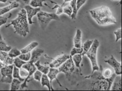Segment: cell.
I'll return each instance as SVG.
<instances>
[{
  "label": "cell",
  "instance_id": "cell-42",
  "mask_svg": "<svg viewBox=\"0 0 122 91\" xmlns=\"http://www.w3.org/2000/svg\"><path fill=\"white\" fill-rule=\"evenodd\" d=\"M7 1H8V0H0V2L2 3H6Z\"/></svg>",
  "mask_w": 122,
  "mask_h": 91
},
{
  "label": "cell",
  "instance_id": "cell-3",
  "mask_svg": "<svg viewBox=\"0 0 122 91\" xmlns=\"http://www.w3.org/2000/svg\"><path fill=\"white\" fill-rule=\"evenodd\" d=\"M90 76L92 83L90 90H110L113 80L117 75L113 73L109 78H104L102 73L94 72Z\"/></svg>",
  "mask_w": 122,
  "mask_h": 91
},
{
  "label": "cell",
  "instance_id": "cell-19",
  "mask_svg": "<svg viewBox=\"0 0 122 91\" xmlns=\"http://www.w3.org/2000/svg\"><path fill=\"white\" fill-rule=\"evenodd\" d=\"M40 82H41V83L42 87L46 86L48 87V88L49 91H51V90L52 91L54 90L53 88H52V87L51 86V85L50 84L49 79L48 78V76L47 75V74H43Z\"/></svg>",
  "mask_w": 122,
  "mask_h": 91
},
{
  "label": "cell",
  "instance_id": "cell-5",
  "mask_svg": "<svg viewBox=\"0 0 122 91\" xmlns=\"http://www.w3.org/2000/svg\"><path fill=\"white\" fill-rule=\"evenodd\" d=\"M37 15L40 26L43 30H45L48 24L52 20L60 21L58 16L55 13H48L40 11Z\"/></svg>",
  "mask_w": 122,
  "mask_h": 91
},
{
  "label": "cell",
  "instance_id": "cell-36",
  "mask_svg": "<svg viewBox=\"0 0 122 91\" xmlns=\"http://www.w3.org/2000/svg\"><path fill=\"white\" fill-rule=\"evenodd\" d=\"M114 34L116 36L115 42H117L119 39H122V28H119L118 30H115L114 32Z\"/></svg>",
  "mask_w": 122,
  "mask_h": 91
},
{
  "label": "cell",
  "instance_id": "cell-29",
  "mask_svg": "<svg viewBox=\"0 0 122 91\" xmlns=\"http://www.w3.org/2000/svg\"><path fill=\"white\" fill-rule=\"evenodd\" d=\"M112 70L110 69H106L102 71V75L104 78H109L112 77L113 74Z\"/></svg>",
  "mask_w": 122,
  "mask_h": 91
},
{
  "label": "cell",
  "instance_id": "cell-38",
  "mask_svg": "<svg viewBox=\"0 0 122 91\" xmlns=\"http://www.w3.org/2000/svg\"><path fill=\"white\" fill-rule=\"evenodd\" d=\"M62 13H63V8L62 6L58 5L57 7V11L55 14L57 16H59V15H60Z\"/></svg>",
  "mask_w": 122,
  "mask_h": 91
},
{
  "label": "cell",
  "instance_id": "cell-2",
  "mask_svg": "<svg viewBox=\"0 0 122 91\" xmlns=\"http://www.w3.org/2000/svg\"><path fill=\"white\" fill-rule=\"evenodd\" d=\"M11 26H13L15 33L21 36L25 37L30 33L29 24L27 19L26 11L24 8L20 10V11L18 13L17 17L10 21L5 27L7 28Z\"/></svg>",
  "mask_w": 122,
  "mask_h": 91
},
{
  "label": "cell",
  "instance_id": "cell-1",
  "mask_svg": "<svg viewBox=\"0 0 122 91\" xmlns=\"http://www.w3.org/2000/svg\"><path fill=\"white\" fill-rule=\"evenodd\" d=\"M92 17L100 26L116 24L117 21L109 7L102 5L90 11Z\"/></svg>",
  "mask_w": 122,
  "mask_h": 91
},
{
  "label": "cell",
  "instance_id": "cell-31",
  "mask_svg": "<svg viewBox=\"0 0 122 91\" xmlns=\"http://www.w3.org/2000/svg\"><path fill=\"white\" fill-rule=\"evenodd\" d=\"M18 57L21 60L24 61H25L27 62L30 60L31 58V53H25V54H21Z\"/></svg>",
  "mask_w": 122,
  "mask_h": 91
},
{
  "label": "cell",
  "instance_id": "cell-8",
  "mask_svg": "<svg viewBox=\"0 0 122 91\" xmlns=\"http://www.w3.org/2000/svg\"><path fill=\"white\" fill-rule=\"evenodd\" d=\"M26 11V15L28 23L30 25H32L34 22L32 21V18L41 11L40 7L35 8L30 5H25L24 8Z\"/></svg>",
  "mask_w": 122,
  "mask_h": 91
},
{
  "label": "cell",
  "instance_id": "cell-32",
  "mask_svg": "<svg viewBox=\"0 0 122 91\" xmlns=\"http://www.w3.org/2000/svg\"><path fill=\"white\" fill-rule=\"evenodd\" d=\"M72 12H73V10L70 5H67L63 8V13L66 14L70 17H71V16L72 14Z\"/></svg>",
  "mask_w": 122,
  "mask_h": 91
},
{
  "label": "cell",
  "instance_id": "cell-34",
  "mask_svg": "<svg viewBox=\"0 0 122 91\" xmlns=\"http://www.w3.org/2000/svg\"><path fill=\"white\" fill-rule=\"evenodd\" d=\"M12 16V14L10 13L9 16H0V27L5 25L8 20Z\"/></svg>",
  "mask_w": 122,
  "mask_h": 91
},
{
  "label": "cell",
  "instance_id": "cell-7",
  "mask_svg": "<svg viewBox=\"0 0 122 91\" xmlns=\"http://www.w3.org/2000/svg\"><path fill=\"white\" fill-rule=\"evenodd\" d=\"M13 67V64L5 65L3 68L0 70V72L1 75L0 82L10 84L13 78L12 77Z\"/></svg>",
  "mask_w": 122,
  "mask_h": 91
},
{
  "label": "cell",
  "instance_id": "cell-11",
  "mask_svg": "<svg viewBox=\"0 0 122 91\" xmlns=\"http://www.w3.org/2000/svg\"><path fill=\"white\" fill-rule=\"evenodd\" d=\"M19 3L16 0L10 2V4L6 6L0 8V16L4 15L5 14L9 12L13 9L17 8L19 7Z\"/></svg>",
  "mask_w": 122,
  "mask_h": 91
},
{
  "label": "cell",
  "instance_id": "cell-41",
  "mask_svg": "<svg viewBox=\"0 0 122 91\" xmlns=\"http://www.w3.org/2000/svg\"><path fill=\"white\" fill-rule=\"evenodd\" d=\"M64 0V2H63V3L62 4V5H61L62 6V5L64 4L65 3H66L68 2H70V1H71V0Z\"/></svg>",
  "mask_w": 122,
  "mask_h": 91
},
{
  "label": "cell",
  "instance_id": "cell-18",
  "mask_svg": "<svg viewBox=\"0 0 122 91\" xmlns=\"http://www.w3.org/2000/svg\"><path fill=\"white\" fill-rule=\"evenodd\" d=\"M46 1H50L52 3H53L56 5L57 4L56 2H54L51 0H31L30 2V5L35 8L44 7V6L43 5V2Z\"/></svg>",
  "mask_w": 122,
  "mask_h": 91
},
{
  "label": "cell",
  "instance_id": "cell-13",
  "mask_svg": "<svg viewBox=\"0 0 122 91\" xmlns=\"http://www.w3.org/2000/svg\"><path fill=\"white\" fill-rule=\"evenodd\" d=\"M13 59L9 56L7 52L0 51V61L4 64L5 65L13 64Z\"/></svg>",
  "mask_w": 122,
  "mask_h": 91
},
{
  "label": "cell",
  "instance_id": "cell-35",
  "mask_svg": "<svg viewBox=\"0 0 122 91\" xmlns=\"http://www.w3.org/2000/svg\"><path fill=\"white\" fill-rule=\"evenodd\" d=\"M33 74H34V75H33L34 79L36 81L40 82L42 76L43 75L42 73H41L40 71H39V70H36L35 72H34Z\"/></svg>",
  "mask_w": 122,
  "mask_h": 91
},
{
  "label": "cell",
  "instance_id": "cell-28",
  "mask_svg": "<svg viewBox=\"0 0 122 91\" xmlns=\"http://www.w3.org/2000/svg\"><path fill=\"white\" fill-rule=\"evenodd\" d=\"M26 62L20 59L18 57H16L13 59V64L14 65L18 68L20 69L21 68L22 66L26 63Z\"/></svg>",
  "mask_w": 122,
  "mask_h": 91
},
{
  "label": "cell",
  "instance_id": "cell-22",
  "mask_svg": "<svg viewBox=\"0 0 122 91\" xmlns=\"http://www.w3.org/2000/svg\"><path fill=\"white\" fill-rule=\"evenodd\" d=\"M22 82L17 78H13V80L10 83V91H17L20 88V85Z\"/></svg>",
  "mask_w": 122,
  "mask_h": 91
},
{
  "label": "cell",
  "instance_id": "cell-39",
  "mask_svg": "<svg viewBox=\"0 0 122 91\" xmlns=\"http://www.w3.org/2000/svg\"><path fill=\"white\" fill-rule=\"evenodd\" d=\"M30 0H16V1L18 3L20 2L22 4L25 5L30 4Z\"/></svg>",
  "mask_w": 122,
  "mask_h": 91
},
{
  "label": "cell",
  "instance_id": "cell-27",
  "mask_svg": "<svg viewBox=\"0 0 122 91\" xmlns=\"http://www.w3.org/2000/svg\"><path fill=\"white\" fill-rule=\"evenodd\" d=\"M12 77H13V78H17L22 82H23L25 80V79L21 78L20 76L19 69L17 67L15 66L14 65L13 72H12Z\"/></svg>",
  "mask_w": 122,
  "mask_h": 91
},
{
  "label": "cell",
  "instance_id": "cell-9",
  "mask_svg": "<svg viewBox=\"0 0 122 91\" xmlns=\"http://www.w3.org/2000/svg\"><path fill=\"white\" fill-rule=\"evenodd\" d=\"M105 62L109 64L113 68L115 74L117 75H121L122 74V65L121 63L118 62L113 55H111L109 59L105 60Z\"/></svg>",
  "mask_w": 122,
  "mask_h": 91
},
{
  "label": "cell",
  "instance_id": "cell-17",
  "mask_svg": "<svg viewBox=\"0 0 122 91\" xmlns=\"http://www.w3.org/2000/svg\"><path fill=\"white\" fill-rule=\"evenodd\" d=\"M38 45H39L38 42L36 41H33L30 44H29L28 45H27L25 47L22 48L20 50V52L22 54L30 53L32 50H33Z\"/></svg>",
  "mask_w": 122,
  "mask_h": 91
},
{
  "label": "cell",
  "instance_id": "cell-33",
  "mask_svg": "<svg viewBox=\"0 0 122 91\" xmlns=\"http://www.w3.org/2000/svg\"><path fill=\"white\" fill-rule=\"evenodd\" d=\"M83 52V48L82 47L81 48H76L73 47L72 48V50L71 51V56H72L76 54H81Z\"/></svg>",
  "mask_w": 122,
  "mask_h": 91
},
{
  "label": "cell",
  "instance_id": "cell-6",
  "mask_svg": "<svg viewBox=\"0 0 122 91\" xmlns=\"http://www.w3.org/2000/svg\"><path fill=\"white\" fill-rule=\"evenodd\" d=\"M58 69L60 73L61 72L65 74L66 78L70 81L71 77L73 76V74L76 73L75 65L71 56L70 55V58L59 67Z\"/></svg>",
  "mask_w": 122,
  "mask_h": 91
},
{
  "label": "cell",
  "instance_id": "cell-24",
  "mask_svg": "<svg viewBox=\"0 0 122 91\" xmlns=\"http://www.w3.org/2000/svg\"><path fill=\"white\" fill-rule=\"evenodd\" d=\"M93 42V40H87L84 43H83V45H82V47L83 48V52L81 54L82 56L86 55L87 51L91 47Z\"/></svg>",
  "mask_w": 122,
  "mask_h": 91
},
{
  "label": "cell",
  "instance_id": "cell-12",
  "mask_svg": "<svg viewBox=\"0 0 122 91\" xmlns=\"http://www.w3.org/2000/svg\"><path fill=\"white\" fill-rule=\"evenodd\" d=\"M59 73H60V71L57 68H49V71H48V73L47 74V75L48 76V78L49 79L50 84L52 87V81L54 79L57 80V82L59 84V85L61 87L60 83L59 82L57 78V76Z\"/></svg>",
  "mask_w": 122,
  "mask_h": 91
},
{
  "label": "cell",
  "instance_id": "cell-10",
  "mask_svg": "<svg viewBox=\"0 0 122 91\" xmlns=\"http://www.w3.org/2000/svg\"><path fill=\"white\" fill-rule=\"evenodd\" d=\"M70 55L66 54H63L58 55L53 59L52 62L49 64V66L50 68L58 69L67 60L70 58Z\"/></svg>",
  "mask_w": 122,
  "mask_h": 91
},
{
  "label": "cell",
  "instance_id": "cell-15",
  "mask_svg": "<svg viewBox=\"0 0 122 91\" xmlns=\"http://www.w3.org/2000/svg\"><path fill=\"white\" fill-rule=\"evenodd\" d=\"M74 46L76 48H81L82 47V31L77 29L73 39Z\"/></svg>",
  "mask_w": 122,
  "mask_h": 91
},
{
  "label": "cell",
  "instance_id": "cell-23",
  "mask_svg": "<svg viewBox=\"0 0 122 91\" xmlns=\"http://www.w3.org/2000/svg\"><path fill=\"white\" fill-rule=\"evenodd\" d=\"M11 48V46L8 45L5 42L0 33V51L8 52Z\"/></svg>",
  "mask_w": 122,
  "mask_h": 91
},
{
  "label": "cell",
  "instance_id": "cell-40",
  "mask_svg": "<svg viewBox=\"0 0 122 91\" xmlns=\"http://www.w3.org/2000/svg\"><path fill=\"white\" fill-rule=\"evenodd\" d=\"M5 66V65L4 64H3L1 61H0V70H1L2 68H3Z\"/></svg>",
  "mask_w": 122,
  "mask_h": 91
},
{
  "label": "cell",
  "instance_id": "cell-21",
  "mask_svg": "<svg viewBox=\"0 0 122 91\" xmlns=\"http://www.w3.org/2000/svg\"><path fill=\"white\" fill-rule=\"evenodd\" d=\"M72 60L74 62L75 66L79 68L81 71V63L82 59V55L81 54H76L73 56H71Z\"/></svg>",
  "mask_w": 122,
  "mask_h": 91
},
{
  "label": "cell",
  "instance_id": "cell-4",
  "mask_svg": "<svg viewBox=\"0 0 122 91\" xmlns=\"http://www.w3.org/2000/svg\"><path fill=\"white\" fill-rule=\"evenodd\" d=\"M100 46V42L97 39H94L92 46L86 53V55L90 59L92 64V74L95 71L99 70V67L98 65L97 54V50Z\"/></svg>",
  "mask_w": 122,
  "mask_h": 91
},
{
  "label": "cell",
  "instance_id": "cell-43",
  "mask_svg": "<svg viewBox=\"0 0 122 91\" xmlns=\"http://www.w3.org/2000/svg\"></svg>",
  "mask_w": 122,
  "mask_h": 91
},
{
  "label": "cell",
  "instance_id": "cell-25",
  "mask_svg": "<svg viewBox=\"0 0 122 91\" xmlns=\"http://www.w3.org/2000/svg\"><path fill=\"white\" fill-rule=\"evenodd\" d=\"M76 0H72L70 1V5L73 10L72 14L71 17L72 20H75L76 19V16H77V14L78 12V11L77 10V7H76Z\"/></svg>",
  "mask_w": 122,
  "mask_h": 91
},
{
  "label": "cell",
  "instance_id": "cell-30",
  "mask_svg": "<svg viewBox=\"0 0 122 91\" xmlns=\"http://www.w3.org/2000/svg\"><path fill=\"white\" fill-rule=\"evenodd\" d=\"M19 73H20V77L21 78H24V79L28 78L29 75V71L23 67L19 69Z\"/></svg>",
  "mask_w": 122,
  "mask_h": 91
},
{
  "label": "cell",
  "instance_id": "cell-14",
  "mask_svg": "<svg viewBox=\"0 0 122 91\" xmlns=\"http://www.w3.org/2000/svg\"><path fill=\"white\" fill-rule=\"evenodd\" d=\"M44 50L41 48H35L31 54V58L30 61L35 64L39 60V57L44 53Z\"/></svg>",
  "mask_w": 122,
  "mask_h": 91
},
{
  "label": "cell",
  "instance_id": "cell-37",
  "mask_svg": "<svg viewBox=\"0 0 122 91\" xmlns=\"http://www.w3.org/2000/svg\"><path fill=\"white\" fill-rule=\"evenodd\" d=\"M87 0H76V7L77 10L78 11L79 9H80L85 4Z\"/></svg>",
  "mask_w": 122,
  "mask_h": 91
},
{
  "label": "cell",
  "instance_id": "cell-26",
  "mask_svg": "<svg viewBox=\"0 0 122 91\" xmlns=\"http://www.w3.org/2000/svg\"><path fill=\"white\" fill-rule=\"evenodd\" d=\"M8 54L11 58L14 59L19 56L21 54V53L20 52V50H19L17 48H11Z\"/></svg>",
  "mask_w": 122,
  "mask_h": 91
},
{
  "label": "cell",
  "instance_id": "cell-20",
  "mask_svg": "<svg viewBox=\"0 0 122 91\" xmlns=\"http://www.w3.org/2000/svg\"><path fill=\"white\" fill-rule=\"evenodd\" d=\"M34 64L36 67L37 70H39V71L42 73V74H47L48 73L50 67L41 65L40 64V61L39 60L36 61Z\"/></svg>",
  "mask_w": 122,
  "mask_h": 91
},
{
  "label": "cell",
  "instance_id": "cell-16",
  "mask_svg": "<svg viewBox=\"0 0 122 91\" xmlns=\"http://www.w3.org/2000/svg\"><path fill=\"white\" fill-rule=\"evenodd\" d=\"M111 90L112 91H121L122 90V82L121 77L120 75H116L113 80Z\"/></svg>",
  "mask_w": 122,
  "mask_h": 91
}]
</instances>
